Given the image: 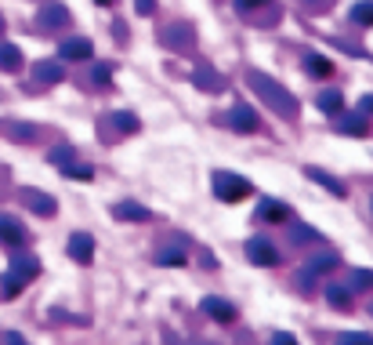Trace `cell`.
<instances>
[{
    "instance_id": "ba28073f",
    "label": "cell",
    "mask_w": 373,
    "mask_h": 345,
    "mask_svg": "<svg viewBox=\"0 0 373 345\" xmlns=\"http://www.w3.org/2000/svg\"><path fill=\"white\" fill-rule=\"evenodd\" d=\"M91 254H95L91 233H73V236H69V258H73V262H91Z\"/></svg>"
},
{
    "instance_id": "5bb4252c",
    "label": "cell",
    "mask_w": 373,
    "mask_h": 345,
    "mask_svg": "<svg viewBox=\"0 0 373 345\" xmlns=\"http://www.w3.org/2000/svg\"><path fill=\"white\" fill-rule=\"evenodd\" d=\"M66 22H69V11L62 4H47L40 11V25H44V30H55V25H66Z\"/></svg>"
},
{
    "instance_id": "6da1fadb",
    "label": "cell",
    "mask_w": 373,
    "mask_h": 345,
    "mask_svg": "<svg viewBox=\"0 0 373 345\" xmlns=\"http://www.w3.org/2000/svg\"><path fill=\"white\" fill-rule=\"evenodd\" d=\"M247 80H250V87H254V95H261V102H265L268 109H276L279 117H298V98H293L282 84H276L272 76L250 73Z\"/></svg>"
},
{
    "instance_id": "cb8c5ba5",
    "label": "cell",
    "mask_w": 373,
    "mask_h": 345,
    "mask_svg": "<svg viewBox=\"0 0 373 345\" xmlns=\"http://www.w3.org/2000/svg\"><path fill=\"white\" fill-rule=\"evenodd\" d=\"M62 175L76 178V182H91V175H95V171L87 168V164H76V160H73V164H66V168H62Z\"/></svg>"
},
{
    "instance_id": "e0dca14e",
    "label": "cell",
    "mask_w": 373,
    "mask_h": 345,
    "mask_svg": "<svg viewBox=\"0 0 373 345\" xmlns=\"http://www.w3.org/2000/svg\"><path fill=\"white\" fill-rule=\"evenodd\" d=\"M257 214H261V219L265 222H282V219H287V208H282V203L279 200H261V208H257Z\"/></svg>"
},
{
    "instance_id": "7c38bea8",
    "label": "cell",
    "mask_w": 373,
    "mask_h": 345,
    "mask_svg": "<svg viewBox=\"0 0 373 345\" xmlns=\"http://www.w3.org/2000/svg\"><path fill=\"white\" fill-rule=\"evenodd\" d=\"M112 214H117V219H123V222H149V211L141 208V203H134V200L117 203V208H112Z\"/></svg>"
},
{
    "instance_id": "e575fe53",
    "label": "cell",
    "mask_w": 373,
    "mask_h": 345,
    "mask_svg": "<svg viewBox=\"0 0 373 345\" xmlns=\"http://www.w3.org/2000/svg\"><path fill=\"white\" fill-rule=\"evenodd\" d=\"M98 4H101V8H109V4H112V0H98Z\"/></svg>"
},
{
    "instance_id": "d6a6232c",
    "label": "cell",
    "mask_w": 373,
    "mask_h": 345,
    "mask_svg": "<svg viewBox=\"0 0 373 345\" xmlns=\"http://www.w3.org/2000/svg\"><path fill=\"white\" fill-rule=\"evenodd\" d=\"M276 342H279V345H287V342L293 345V335H287V331H279V335H276Z\"/></svg>"
},
{
    "instance_id": "f546056e",
    "label": "cell",
    "mask_w": 373,
    "mask_h": 345,
    "mask_svg": "<svg viewBox=\"0 0 373 345\" xmlns=\"http://www.w3.org/2000/svg\"><path fill=\"white\" fill-rule=\"evenodd\" d=\"M341 342H359V345H370V342H373V335H359V331H344V335H341Z\"/></svg>"
},
{
    "instance_id": "7402d4cb",
    "label": "cell",
    "mask_w": 373,
    "mask_h": 345,
    "mask_svg": "<svg viewBox=\"0 0 373 345\" xmlns=\"http://www.w3.org/2000/svg\"><path fill=\"white\" fill-rule=\"evenodd\" d=\"M112 124H117V131H123V135L138 131V117H134V113H112Z\"/></svg>"
},
{
    "instance_id": "603a6c76",
    "label": "cell",
    "mask_w": 373,
    "mask_h": 345,
    "mask_svg": "<svg viewBox=\"0 0 373 345\" xmlns=\"http://www.w3.org/2000/svg\"><path fill=\"white\" fill-rule=\"evenodd\" d=\"M156 262L160 265H185V247H167L156 254Z\"/></svg>"
},
{
    "instance_id": "9c48e42d",
    "label": "cell",
    "mask_w": 373,
    "mask_h": 345,
    "mask_svg": "<svg viewBox=\"0 0 373 345\" xmlns=\"http://www.w3.org/2000/svg\"><path fill=\"white\" fill-rule=\"evenodd\" d=\"M337 131H341V135L363 138V135H370V124H366L363 117H355V113H337Z\"/></svg>"
},
{
    "instance_id": "836d02e7",
    "label": "cell",
    "mask_w": 373,
    "mask_h": 345,
    "mask_svg": "<svg viewBox=\"0 0 373 345\" xmlns=\"http://www.w3.org/2000/svg\"><path fill=\"white\" fill-rule=\"evenodd\" d=\"M363 113H373V95H366V98H363Z\"/></svg>"
},
{
    "instance_id": "4316f807",
    "label": "cell",
    "mask_w": 373,
    "mask_h": 345,
    "mask_svg": "<svg viewBox=\"0 0 373 345\" xmlns=\"http://www.w3.org/2000/svg\"><path fill=\"white\" fill-rule=\"evenodd\" d=\"M19 291H22V280H15V276H4V298H15L19 295Z\"/></svg>"
},
{
    "instance_id": "484cf974",
    "label": "cell",
    "mask_w": 373,
    "mask_h": 345,
    "mask_svg": "<svg viewBox=\"0 0 373 345\" xmlns=\"http://www.w3.org/2000/svg\"><path fill=\"white\" fill-rule=\"evenodd\" d=\"M333 265H337V254H323V258H312V262H308V276H312V273H330Z\"/></svg>"
},
{
    "instance_id": "ffe728a7",
    "label": "cell",
    "mask_w": 373,
    "mask_h": 345,
    "mask_svg": "<svg viewBox=\"0 0 373 345\" xmlns=\"http://www.w3.org/2000/svg\"><path fill=\"white\" fill-rule=\"evenodd\" d=\"M304 69L312 73V76H330V73H333L330 58H323V55H308V58H304Z\"/></svg>"
},
{
    "instance_id": "d4e9b609",
    "label": "cell",
    "mask_w": 373,
    "mask_h": 345,
    "mask_svg": "<svg viewBox=\"0 0 373 345\" xmlns=\"http://www.w3.org/2000/svg\"><path fill=\"white\" fill-rule=\"evenodd\" d=\"M326 302L333 309H348V287H326Z\"/></svg>"
},
{
    "instance_id": "83f0119b",
    "label": "cell",
    "mask_w": 373,
    "mask_h": 345,
    "mask_svg": "<svg viewBox=\"0 0 373 345\" xmlns=\"http://www.w3.org/2000/svg\"><path fill=\"white\" fill-rule=\"evenodd\" d=\"M352 284H355V287H373V273L355 269V273H352Z\"/></svg>"
},
{
    "instance_id": "f1b7e54d",
    "label": "cell",
    "mask_w": 373,
    "mask_h": 345,
    "mask_svg": "<svg viewBox=\"0 0 373 345\" xmlns=\"http://www.w3.org/2000/svg\"><path fill=\"white\" fill-rule=\"evenodd\" d=\"M91 80L95 84H109V66H101V62H98V66H91Z\"/></svg>"
},
{
    "instance_id": "7a4b0ae2",
    "label": "cell",
    "mask_w": 373,
    "mask_h": 345,
    "mask_svg": "<svg viewBox=\"0 0 373 345\" xmlns=\"http://www.w3.org/2000/svg\"><path fill=\"white\" fill-rule=\"evenodd\" d=\"M214 193H217V200H225V203H239V200L250 197V182L247 178H239V175L217 171L214 175Z\"/></svg>"
},
{
    "instance_id": "ac0fdd59",
    "label": "cell",
    "mask_w": 373,
    "mask_h": 345,
    "mask_svg": "<svg viewBox=\"0 0 373 345\" xmlns=\"http://www.w3.org/2000/svg\"><path fill=\"white\" fill-rule=\"evenodd\" d=\"M304 175H308V178H312V182H319V186H326V189H330V193H333V197H344V186L337 182V178H330L326 171H319V168H308Z\"/></svg>"
},
{
    "instance_id": "2e32d148",
    "label": "cell",
    "mask_w": 373,
    "mask_h": 345,
    "mask_svg": "<svg viewBox=\"0 0 373 345\" xmlns=\"http://www.w3.org/2000/svg\"><path fill=\"white\" fill-rule=\"evenodd\" d=\"M22 66V51L15 47V44H4V47H0V69H4V73H15Z\"/></svg>"
},
{
    "instance_id": "4dcf8cb0",
    "label": "cell",
    "mask_w": 373,
    "mask_h": 345,
    "mask_svg": "<svg viewBox=\"0 0 373 345\" xmlns=\"http://www.w3.org/2000/svg\"><path fill=\"white\" fill-rule=\"evenodd\" d=\"M134 8H138V15H152V11H156L152 0H134Z\"/></svg>"
},
{
    "instance_id": "9a60e30c",
    "label": "cell",
    "mask_w": 373,
    "mask_h": 345,
    "mask_svg": "<svg viewBox=\"0 0 373 345\" xmlns=\"http://www.w3.org/2000/svg\"><path fill=\"white\" fill-rule=\"evenodd\" d=\"M315 106L323 109V113H330V117H337V113L344 109V95L341 91H323V95L315 98Z\"/></svg>"
},
{
    "instance_id": "52a82bcc",
    "label": "cell",
    "mask_w": 373,
    "mask_h": 345,
    "mask_svg": "<svg viewBox=\"0 0 373 345\" xmlns=\"http://www.w3.org/2000/svg\"><path fill=\"white\" fill-rule=\"evenodd\" d=\"M25 240V229L19 219H11V214H0V244H8V247H19Z\"/></svg>"
},
{
    "instance_id": "8992f818",
    "label": "cell",
    "mask_w": 373,
    "mask_h": 345,
    "mask_svg": "<svg viewBox=\"0 0 373 345\" xmlns=\"http://www.w3.org/2000/svg\"><path fill=\"white\" fill-rule=\"evenodd\" d=\"M95 55V47H91V41H84V36H76V41H66L58 47V58H69V62H87Z\"/></svg>"
},
{
    "instance_id": "3957f363",
    "label": "cell",
    "mask_w": 373,
    "mask_h": 345,
    "mask_svg": "<svg viewBox=\"0 0 373 345\" xmlns=\"http://www.w3.org/2000/svg\"><path fill=\"white\" fill-rule=\"evenodd\" d=\"M247 258H250L254 265H265V269H272V265H279V251L272 247V240L254 236V240H247Z\"/></svg>"
},
{
    "instance_id": "4fadbf2b",
    "label": "cell",
    "mask_w": 373,
    "mask_h": 345,
    "mask_svg": "<svg viewBox=\"0 0 373 345\" xmlns=\"http://www.w3.org/2000/svg\"><path fill=\"white\" fill-rule=\"evenodd\" d=\"M40 273V265H36V258H11V276L22 280V284H29V280Z\"/></svg>"
},
{
    "instance_id": "5b68a950",
    "label": "cell",
    "mask_w": 373,
    "mask_h": 345,
    "mask_svg": "<svg viewBox=\"0 0 373 345\" xmlns=\"http://www.w3.org/2000/svg\"><path fill=\"white\" fill-rule=\"evenodd\" d=\"M203 313H207L210 320H217V324H232L236 320V305L225 302V298H214V295L203 298Z\"/></svg>"
},
{
    "instance_id": "277c9868",
    "label": "cell",
    "mask_w": 373,
    "mask_h": 345,
    "mask_svg": "<svg viewBox=\"0 0 373 345\" xmlns=\"http://www.w3.org/2000/svg\"><path fill=\"white\" fill-rule=\"evenodd\" d=\"M225 120H228V127H236V131H243V135H254L257 124H261L250 106H232V109L225 113Z\"/></svg>"
},
{
    "instance_id": "d590c367",
    "label": "cell",
    "mask_w": 373,
    "mask_h": 345,
    "mask_svg": "<svg viewBox=\"0 0 373 345\" xmlns=\"http://www.w3.org/2000/svg\"><path fill=\"white\" fill-rule=\"evenodd\" d=\"M0 30H4V25H0Z\"/></svg>"
},
{
    "instance_id": "8fae6325",
    "label": "cell",
    "mask_w": 373,
    "mask_h": 345,
    "mask_svg": "<svg viewBox=\"0 0 373 345\" xmlns=\"http://www.w3.org/2000/svg\"><path fill=\"white\" fill-rule=\"evenodd\" d=\"M22 200L29 203L36 214H44V219H51V214H55V200L44 197V193H36V189H22Z\"/></svg>"
},
{
    "instance_id": "d6986e66",
    "label": "cell",
    "mask_w": 373,
    "mask_h": 345,
    "mask_svg": "<svg viewBox=\"0 0 373 345\" xmlns=\"http://www.w3.org/2000/svg\"><path fill=\"white\" fill-rule=\"evenodd\" d=\"M192 80H196L200 87H207V91H221V76H217L210 66H203V69H196L192 73Z\"/></svg>"
},
{
    "instance_id": "44dd1931",
    "label": "cell",
    "mask_w": 373,
    "mask_h": 345,
    "mask_svg": "<svg viewBox=\"0 0 373 345\" xmlns=\"http://www.w3.org/2000/svg\"><path fill=\"white\" fill-rule=\"evenodd\" d=\"M352 22H359V25H373V0H359V4L352 8Z\"/></svg>"
},
{
    "instance_id": "30bf717a",
    "label": "cell",
    "mask_w": 373,
    "mask_h": 345,
    "mask_svg": "<svg viewBox=\"0 0 373 345\" xmlns=\"http://www.w3.org/2000/svg\"><path fill=\"white\" fill-rule=\"evenodd\" d=\"M33 76H36L40 84H62V80H66V69H62L58 62H36V66H33Z\"/></svg>"
},
{
    "instance_id": "1f68e13d",
    "label": "cell",
    "mask_w": 373,
    "mask_h": 345,
    "mask_svg": "<svg viewBox=\"0 0 373 345\" xmlns=\"http://www.w3.org/2000/svg\"><path fill=\"white\" fill-rule=\"evenodd\" d=\"M261 4H265V0H236L239 11H254V8H261Z\"/></svg>"
}]
</instances>
